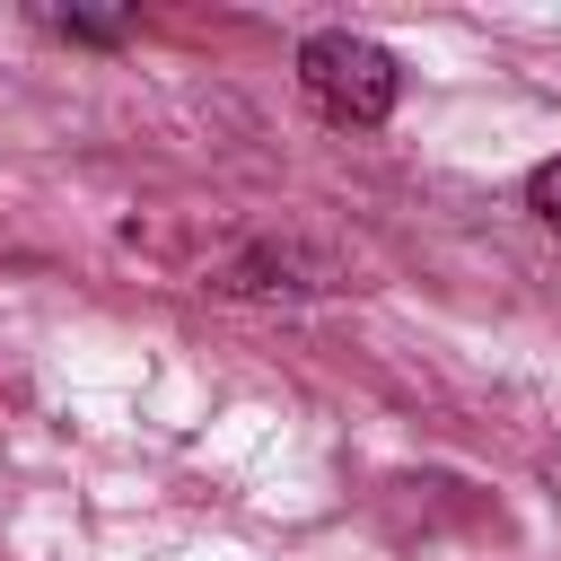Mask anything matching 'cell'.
Instances as JSON below:
<instances>
[{"instance_id": "obj_1", "label": "cell", "mask_w": 561, "mask_h": 561, "mask_svg": "<svg viewBox=\"0 0 561 561\" xmlns=\"http://www.w3.org/2000/svg\"><path fill=\"white\" fill-rule=\"evenodd\" d=\"M298 88L316 96L324 123H342V131H377V123L394 114V96H403V70H394L386 44L333 26V35H307V44H298Z\"/></svg>"}, {"instance_id": "obj_2", "label": "cell", "mask_w": 561, "mask_h": 561, "mask_svg": "<svg viewBox=\"0 0 561 561\" xmlns=\"http://www.w3.org/2000/svg\"><path fill=\"white\" fill-rule=\"evenodd\" d=\"M44 26L70 44H123V18H88V9H44Z\"/></svg>"}, {"instance_id": "obj_3", "label": "cell", "mask_w": 561, "mask_h": 561, "mask_svg": "<svg viewBox=\"0 0 561 561\" xmlns=\"http://www.w3.org/2000/svg\"><path fill=\"white\" fill-rule=\"evenodd\" d=\"M526 202H535V210H543V219L561 228V158H543V167L526 175Z\"/></svg>"}]
</instances>
